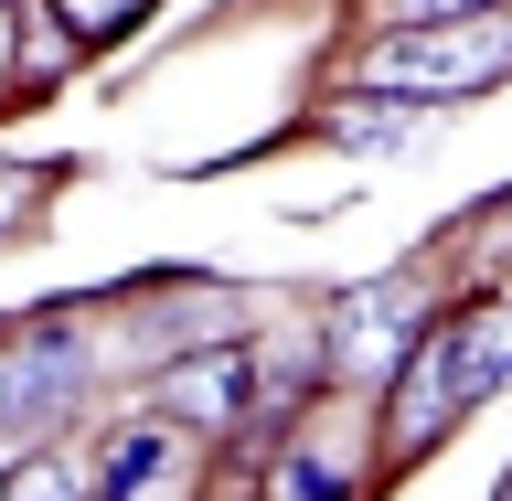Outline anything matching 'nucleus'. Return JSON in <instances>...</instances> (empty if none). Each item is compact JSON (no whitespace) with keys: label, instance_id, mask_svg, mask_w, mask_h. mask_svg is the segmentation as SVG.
<instances>
[{"label":"nucleus","instance_id":"6e6552de","mask_svg":"<svg viewBox=\"0 0 512 501\" xmlns=\"http://www.w3.org/2000/svg\"><path fill=\"white\" fill-rule=\"evenodd\" d=\"M150 470H160V427H128V438H118V459H107V491H139Z\"/></svg>","mask_w":512,"mask_h":501},{"label":"nucleus","instance_id":"7ed1b4c3","mask_svg":"<svg viewBox=\"0 0 512 501\" xmlns=\"http://www.w3.org/2000/svg\"><path fill=\"white\" fill-rule=\"evenodd\" d=\"M75 395H86L75 342H22V352H11V374H0V427H11V448H32Z\"/></svg>","mask_w":512,"mask_h":501},{"label":"nucleus","instance_id":"f8f14e48","mask_svg":"<svg viewBox=\"0 0 512 501\" xmlns=\"http://www.w3.org/2000/svg\"><path fill=\"white\" fill-rule=\"evenodd\" d=\"M502 491H512V470H502Z\"/></svg>","mask_w":512,"mask_h":501},{"label":"nucleus","instance_id":"0eeeda50","mask_svg":"<svg viewBox=\"0 0 512 501\" xmlns=\"http://www.w3.org/2000/svg\"><path fill=\"white\" fill-rule=\"evenodd\" d=\"M342 139L352 150H406V139H427V118H406V107H352Z\"/></svg>","mask_w":512,"mask_h":501},{"label":"nucleus","instance_id":"9d476101","mask_svg":"<svg viewBox=\"0 0 512 501\" xmlns=\"http://www.w3.org/2000/svg\"><path fill=\"white\" fill-rule=\"evenodd\" d=\"M128 11H139V0H64V22H96V32H107V22H128Z\"/></svg>","mask_w":512,"mask_h":501},{"label":"nucleus","instance_id":"39448f33","mask_svg":"<svg viewBox=\"0 0 512 501\" xmlns=\"http://www.w3.org/2000/svg\"><path fill=\"white\" fill-rule=\"evenodd\" d=\"M246 395H256V352L246 342L203 352V363H182V374L160 384V406L182 416V427H224V416H246Z\"/></svg>","mask_w":512,"mask_h":501},{"label":"nucleus","instance_id":"f257e3e1","mask_svg":"<svg viewBox=\"0 0 512 501\" xmlns=\"http://www.w3.org/2000/svg\"><path fill=\"white\" fill-rule=\"evenodd\" d=\"M502 64H512V22H470V11H459V22H406L363 75H374V86H416V96H470L480 75H502Z\"/></svg>","mask_w":512,"mask_h":501},{"label":"nucleus","instance_id":"9b49d317","mask_svg":"<svg viewBox=\"0 0 512 501\" xmlns=\"http://www.w3.org/2000/svg\"><path fill=\"white\" fill-rule=\"evenodd\" d=\"M395 11H406V22H459L470 0H395Z\"/></svg>","mask_w":512,"mask_h":501},{"label":"nucleus","instance_id":"20e7f679","mask_svg":"<svg viewBox=\"0 0 512 501\" xmlns=\"http://www.w3.org/2000/svg\"><path fill=\"white\" fill-rule=\"evenodd\" d=\"M459 416H470V384H459L448 342H416V363H395V406H384L395 448H438Z\"/></svg>","mask_w":512,"mask_h":501},{"label":"nucleus","instance_id":"f03ea898","mask_svg":"<svg viewBox=\"0 0 512 501\" xmlns=\"http://www.w3.org/2000/svg\"><path fill=\"white\" fill-rule=\"evenodd\" d=\"M416 267H395V278H374V288H352L342 310H331V363L342 374H395L416 352Z\"/></svg>","mask_w":512,"mask_h":501},{"label":"nucleus","instance_id":"1a4fd4ad","mask_svg":"<svg viewBox=\"0 0 512 501\" xmlns=\"http://www.w3.org/2000/svg\"><path fill=\"white\" fill-rule=\"evenodd\" d=\"M278 491H299V501H320V491H342V480L320 470V459H288V470H278Z\"/></svg>","mask_w":512,"mask_h":501},{"label":"nucleus","instance_id":"423d86ee","mask_svg":"<svg viewBox=\"0 0 512 501\" xmlns=\"http://www.w3.org/2000/svg\"><path fill=\"white\" fill-rule=\"evenodd\" d=\"M438 342H448V363H459V384H470V406L512 384V310H470V320H448Z\"/></svg>","mask_w":512,"mask_h":501}]
</instances>
